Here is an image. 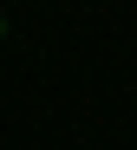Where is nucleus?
<instances>
[{"instance_id":"f257e3e1","label":"nucleus","mask_w":137,"mask_h":150,"mask_svg":"<svg viewBox=\"0 0 137 150\" xmlns=\"http://www.w3.org/2000/svg\"><path fill=\"white\" fill-rule=\"evenodd\" d=\"M0 39H7V13H0Z\"/></svg>"}]
</instances>
